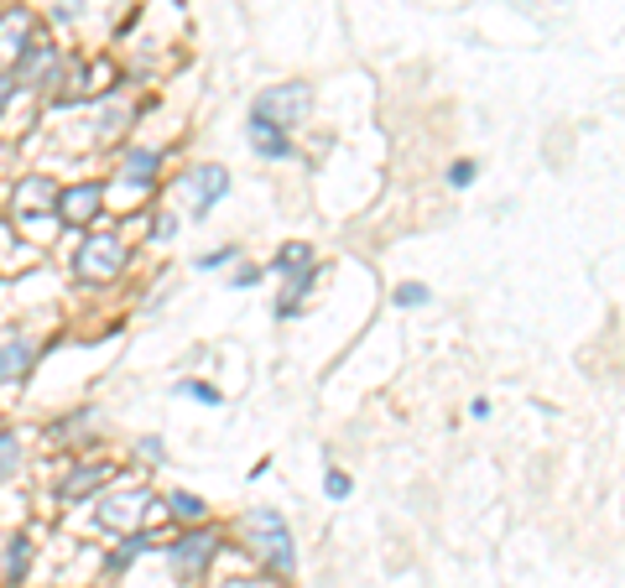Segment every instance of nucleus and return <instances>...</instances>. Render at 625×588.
<instances>
[{
	"label": "nucleus",
	"instance_id": "15",
	"mask_svg": "<svg viewBox=\"0 0 625 588\" xmlns=\"http://www.w3.org/2000/svg\"><path fill=\"white\" fill-rule=\"evenodd\" d=\"M312 286H318V260L312 266H303V271H287L282 277V297H277V318L282 323H292V318H303V307H308V297H312Z\"/></svg>",
	"mask_w": 625,
	"mask_h": 588
},
{
	"label": "nucleus",
	"instance_id": "12",
	"mask_svg": "<svg viewBox=\"0 0 625 588\" xmlns=\"http://www.w3.org/2000/svg\"><path fill=\"white\" fill-rule=\"evenodd\" d=\"M32 32H37V26H32V11H26V5H5V11H0V73H11L22 63Z\"/></svg>",
	"mask_w": 625,
	"mask_h": 588
},
{
	"label": "nucleus",
	"instance_id": "27",
	"mask_svg": "<svg viewBox=\"0 0 625 588\" xmlns=\"http://www.w3.org/2000/svg\"><path fill=\"white\" fill-rule=\"evenodd\" d=\"M323 494H329L334 505H344V500L355 494V479H350L344 469H329V474H323Z\"/></svg>",
	"mask_w": 625,
	"mask_h": 588
},
{
	"label": "nucleus",
	"instance_id": "22",
	"mask_svg": "<svg viewBox=\"0 0 625 588\" xmlns=\"http://www.w3.org/2000/svg\"><path fill=\"white\" fill-rule=\"evenodd\" d=\"M428 303H433L428 282H396V286H391V307H402V313H412V307H428Z\"/></svg>",
	"mask_w": 625,
	"mask_h": 588
},
{
	"label": "nucleus",
	"instance_id": "9",
	"mask_svg": "<svg viewBox=\"0 0 625 588\" xmlns=\"http://www.w3.org/2000/svg\"><path fill=\"white\" fill-rule=\"evenodd\" d=\"M162 162H168V151L162 146H125L121 162H115V183L121 188H151L157 183V172H162Z\"/></svg>",
	"mask_w": 625,
	"mask_h": 588
},
{
	"label": "nucleus",
	"instance_id": "23",
	"mask_svg": "<svg viewBox=\"0 0 625 588\" xmlns=\"http://www.w3.org/2000/svg\"><path fill=\"white\" fill-rule=\"evenodd\" d=\"M16 469H22V432L0 427V479H11Z\"/></svg>",
	"mask_w": 625,
	"mask_h": 588
},
{
	"label": "nucleus",
	"instance_id": "10",
	"mask_svg": "<svg viewBox=\"0 0 625 588\" xmlns=\"http://www.w3.org/2000/svg\"><path fill=\"white\" fill-rule=\"evenodd\" d=\"M110 479H115V464H73V469L58 479V505H84V500H95Z\"/></svg>",
	"mask_w": 625,
	"mask_h": 588
},
{
	"label": "nucleus",
	"instance_id": "32",
	"mask_svg": "<svg viewBox=\"0 0 625 588\" xmlns=\"http://www.w3.org/2000/svg\"><path fill=\"white\" fill-rule=\"evenodd\" d=\"M58 16H78V0H58Z\"/></svg>",
	"mask_w": 625,
	"mask_h": 588
},
{
	"label": "nucleus",
	"instance_id": "17",
	"mask_svg": "<svg viewBox=\"0 0 625 588\" xmlns=\"http://www.w3.org/2000/svg\"><path fill=\"white\" fill-rule=\"evenodd\" d=\"M146 552H157V541H151V531H131V537L115 547V552H105V573H125L131 563H142Z\"/></svg>",
	"mask_w": 625,
	"mask_h": 588
},
{
	"label": "nucleus",
	"instance_id": "7",
	"mask_svg": "<svg viewBox=\"0 0 625 588\" xmlns=\"http://www.w3.org/2000/svg\"><path fill=\"white\" fill-rule=\"evenodd\" d=\"M151 505H157V494L151 490H115V494H99V526H110V531H146V520H151Z\"/></svg>",
	"mask_w": 625,
	"mask_h": 588
},
{
	"label": "nucleus",
	"instance_id": "28",
	"mask_svg": "<svg viewBox=\"0 0 625 588\" xmlns=\"http://www.w3.org/2000/svg\"><path fill=\"white\" fill-rule=\"evenodd\" d=\"M261 266H250V260H241V266H235V277H230V286H235V292H250V286H261Z\"/></svg>",
	"mask_w": 625,
	"mask_h": 588
},
{
	"label": "nucleus",
	"instance_id": "19",
	"mask_svg": "<svg viewBox=\"0 0 625 588\" xmlns=\"http://www.w3.org/2000/svg\"><path fill=\"white\" fill-rule=\"evenodd\" d=\"M312 245L308 240H287V245H277V256H271V266H266V271H271V277H287V271H303V266H312Z\"/></svg>",
	"mask_w": 625,
	"mask_h": 588
},
{
	"label": "nucleus",
	"instance_id": "25",
	"mask_svg": "<svg viewBox=\"0 0 625 588\" xmlns=\"http://www.w3.org/2000/svg\"><path fill=\"white\" fill-rule=\"evenodd\" d=\"M475 177H480V167L469 162V157H458V162H449V172H443V183L454 193H464V188H475Z\"/></svg>",
	"mask_w": 625,
	"mask_h": 588
},
{
	"label": "nucleus",
	"instance_id": "31",
	"mask_svg": "<svg viewBox=\"0 0 625 588\" xmlns=\"http://www.w3.org/2000/svg\"><path fill=\"white\" fill-rule=\"evenodd\" d=\"M469 417H475V422H485V417H490V401L475 396V401H469Z\"/></svg>",
	"mask_w": 625,
	"mask_h": 588
},
{
	"label": "nucleus",
	"instance_id": "5",
	"mask_svg": "<svg viewBox=\"0 0 625 588\" xmlns=\"http://www.w3.org/2000/svg\"><path fill=\"white\" fill-rule=\"evenodd\" d=\"M312 110V89L303 78H292V84H271L261 95L250 99V115L256 120H271V125H282V131H297Z\"/></svg>",
	"mask_w": 625,
	"mask_h": 588
},
{
	"label": "nucleus",
	"instance_id": "13",
	"mask_svg": "<svg viewBox=\"0 0 625 588\" xmlns=\"http://www.w3.org/2000/svg\"><path fill=\"white\" fill-rule=\"evenodd\" d=\"M245 142H250V151H256L261 162H292V157H297V142H292V131L271 125V120L245 115Z\"/></svg>",
	"mask_w": 625,
	"mask_h": 588
},
{
	"label": "nucleus",
	"instance_id": "20",
	"mask_svg": "<svg viewBox=\"0 0 625 588\" xmlns=\"http://www.w3.org/2000/svg\"><path fill=\"white\" fill-rule=\"evenodd\" d=\"M95 412H89V406H84V412H69V417H58V422H52V438H58V443H78V438H95Z\"/></svg>",
	"mask_w": 625,
	"mask_h": 588
},
{
	"label": "nucleus",
	"instance_id": "16",
	"mask_svg": "<svg viewBox=\"0 0 625 588\" xmlns=\"http://www.w3.org/2000/svg\"><path fill=\"white\" fill-rule=\"evenodd\" d=\"M32 552H37V541L26 537V531H16V537L5 541V567H0L5 588H16V584L26 578V567H32Z\"/></svg>",
	"mask_w": 625,
	"mask_h": 588
},
{
	"label": "nucleus",
	"instance_id": "3",
	"mask_svg": "<svg viewBox=\"0 0 625 588\" xmlns=\"http://www.w3.org/2000/svg\"><path fill=\"white\" fill-rule=\"evenodd\" d=\"M105 198H110V183L105 177H84V183H63L58 188V204H52V219L63 230H95L105 219Z\"/></svg>",
	"mask_w": 625,
	"mask_h": 588
},
{
	"label": "nucleus",
	"instance_id": "4",
	"mask_svg": "<svg viewBox=\"0 0 625 588\" xmlns=\"http://www.w3.org/2000/svg\"><path fill=\"white\" fill-rule=\"evenodd\" d=\"M63 69H69L63 48L52 42L48 32H32L22 63L11 69V84H16V89H58V84H63Z\"/></svg>",
	"mask_w": 625,
	"mask_h": 588
},
{
	"label": "nucleus",
	"instance_id": "24",
	"mask_svg": "<svg viewBox=\"0 0 625 588\" xmlns=\"http://www.w3.org/2000/svg\"><path fill=\"white\" fill-rule=\"evenodd\" d=\"M125 125H131V110H121V105H110V110H99V142H115V136H121Z\"/></svg>",
	"mask_w": 625,
	"mask_h": 588
},
{
	"label": "nucleus",
	"instance_id": "14",
	"mask_svg": "<svg viewBox=\"0 0 625 588\" xmlns=\"http://www.w3.org/2000/svg\"><path fill=\"white\" fill-rule=\"evenodd\" d=\"M58 188H63V183H52L48 172H32L26 183H16V193H11L16 224H22V219H37V213H52V204H58Z\"/></svg>",
	"mask_w": 625,
	"mask_h": 588
},
{
	"label": "nucleus",
	"instance_id": "2",
	"mask_svg": "<svg viewBox=\"0 0 625 588\" xmlns=\"http://www.w3.org/2000/svg\"><path fill=\"white\" fill-rule=\"evenodd\" d=\"M125 260H131V250H125L121 235H110V230H89V235L78 240V250H73V282L78 286L115 282V277L125 271Z\"/></svg>",
	"mask_w": 625,
	"mask_h": 588
},
{
	"label": "nucleus",
	"instance_id": "6",
	"mask_svg": "<svg viewBox=\"0 0 625 588\" xmlns=\"http://www.w3.org/2000/svg\"><path fill=\"white\" fill-rule=\"evenodd\" d=\"M219 541H224V537H219L209 520H204V526H183V537L168 541V547H162V558L172 563L177 578H204V567L219 558Z\"/></svg>",
	"mask_w": 625,
	"mask_h": 588
},
{
	"label": "nucleus",
	"instance_id": "26",
	"mask_svg": "<svg viewBox=\"0 0 625 588\" xmlns=\"http://www.w3.org/2000/svg\"><path fill=\"white\" fill-rule=\"evenodd\" d=\"M235 260H241L235 245H215V250H204V256L193 260V271H224V266H235Z\"/></svg>",
	"mask_w": 625,
	"mask_h": 588
},
{
	"label": "nucleus",
	"instance_id": "29",
	"mask_svg": "<svg viewBox=\"0 0 625 588\" xmlns=\"http://www.w3.org/2000/svg\"><path fill=\"white\" fill-rule=\"evenodd\" d=\"M136 453H142L151 469H162V464H168V443H162L157 432H151V438H142V448H136Z\"/></svg>",
	"mask_w": 625,
	"mask_h": 588
},
{
	"label": "nucleus",
	"instance_id": "30",
	"mask_svg": "<svg viewBox=\"0 0 625 588\" xmlns=\"http://www.w3.org/2000/svg\"><path fill=\"white\" fill-rule=\"evenodd\" d=\"M177 235V213H168V209H157V219H151V240L162 245V240H172Z\"/></svg>",
	"mask_w": 625,
	"mask_h": 588
},
{
	"label": "nucleus",
	"instance_id": "8",
	"mask_svg": "<svg viewBox=\"0 0 625 588\" xmlns=\"http://www.w3.org/2000/svg\"><path fill=\"white\" fill-rule=\"evenodd\" d=\"M177 188L193 193V219H209V213L230 198V167H219V162H204V167H193V172H183L177 177Z\"/></svg>",
	"mask_w": 625,
	"mask_h": 588
},
{
	"label": "nucleus",
	"instance_id": "21",
	"mask_svg": "<svg viewBox=\"0 0 625 588\" xmlns=\"http://www.w3.org/2000/svg\"><path fill=\"white\" fill-rule=\"evenodd\" d=\"M172 396H188V401H198V406H224V391L219 385H209V380H177L172 385Z\"/></svg>",
	"mask_w": 625,
	"mask_h": 588
},
{
	"label": "nucleus",
	"instance_id": "11",
	"mask_svg": "<svg viewBox=\"0 0 625 588\" xmlns=\"http://www.w3.org/2000/svg\"><path fill=\"white\" fill-rule=\"evenodd\" d=\"M37 359H42V344H37L32 333L0 339V385H22V380L37 370Z\"/></svg>",
	"mask_w": 625,
	"mask_h": 588
},
{
	"label": "nucleus",
	"instance_id": "1",
	"mask_svg": "<svg viewBox=\"0 0 625 588\" xmlns=\"http://www.w3.org/2000/svg\"><path fill=\"white\" fill-rule=\"evenodd\" d=\"M241 531H245V547H250L277 578H292V573H297V541H292V526L277 505H250L241 516Z\"/></svg>",
	"mask_w": 625,
	"mask_h": 588
},
{
	"label": "nucleus",
	"instance_id": "18",
	"mask_svg": "<svg viewBox=\"0 0 625 588\" xmlns=\"http://www.w3.org/2000/svg\"><path fill=\"white\" fill-rule=\"evenodd\" d=\"M162 511H168L177 526H204V516H209L204 494H193V490H172L168 500H162Z\"/></svg>",
	"mask_w": 625,
	"mask_h": 588
}]
</instances>
